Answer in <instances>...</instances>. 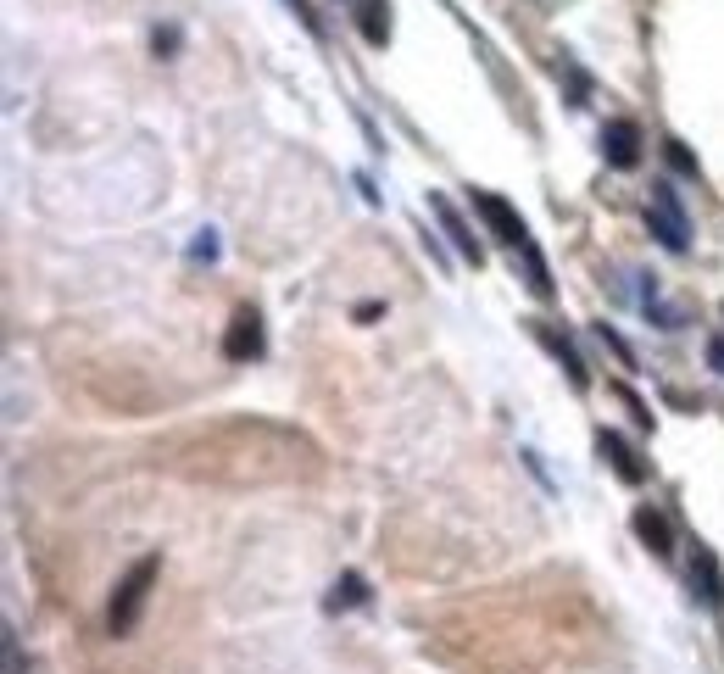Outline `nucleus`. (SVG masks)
<instances>
[{
    "instance_id": "obj_1",
    "label": "nucleus",
    "mask_w": 724,
    "mask_h": 674,
    "mask_svg": "<svg viewBox=\"0 0 724 674\" xmlns=\"http://www.w3.org/2000/svg\"><path fill=\"white\" fill-rule=\"evenodd\" d=\"M156 569H162V558H140L129 574H123V585L112 591V613H106V630L112 636H129L134 624H140V613H145V597H151V585H156Z\"/></svg>"
},
{
    "instance_id": "obj_5",
    "label": "nucleus",
    "mask_w": 724,
    "mask_h": 674,
    "mask_svg": "<svg viewBox=\"0 0 724 674\" xmlns=\"http://www.w3.org/2000/svg\"><path fill=\"white\" fill-rule=\"evenodd\" d=\"M602 156H608V168H619V173H630L635 162H641V129H635L630 117L602 123Z\"/></svg>"
},
{
    "instance_id": "obj_8",
    "label": "nucleus",
    "mask_w": 724,
    "mask_h": 674,
    "mask_svg": "<svg viewBox=\"0 0 724 674\" xmlns=\"http://www.w3.org/2000/svg\"><path fill=\"white\" fill-rule=\"evenodd\" d=\"M429 212H435V218H440V229L452 234L457 257H463V262H474V268H479V262H485V246H479L474 234H468V223L457 218V207H452V201H446V195H429Z\"/></svg>"
},
{
    "instance_id": "obj_16",
    "label": "nucleus",
    "mask_w": 724,
    "mask_h": 674,
    "mask_svg": "<svg viewBox=\"0 0 724 674\" xmlns=\"http://www.w3.org/2000/svg\"><path fill=\"white\" fill-rule=\"evenodd\" d=\"M708 363H713V374H724V335L708 340Z\"/></svg>"
},
{
    "instance_id": "obj_2",
    "label": "nucleus",
    "mask_w": 724,
    "mask_h": 674,
    "mask_svg": "<svg viewBox=\"0 0 724 674\" xmlns=\"http://www.w3.org/2000/svg\"><path fill=\"white\" fill-rule=\"evenodd\" d=\"M647 223H652V234H658V246H663V251H674V257H680V251L691 246V218H686V207H680V195H674V184H669V179L652 184Z\"/></svg>"
},
{
    "instance_id": "obj_9",
    "label": "nucleus",
    "mask_w": 724,
    "mask_h": 674,
    "mask_svg": "<svg viewBox=\"0 0 724 674\" xmlns=\"http://www.w3.org/2000/svg\"><path fill=\"white\" fill-rule=\"evenodd\" d=\"M635 535H641V546L647 552H658V558H669L674 552V530H669V519H663L658 507H635Z\"/></svg>"
},
{
    "instance_id": "obj_19",
    "label": "nucleus",
    "mask_w": 724,
    "mask_h": 674,
    "mask_svg": "<svg viewBox=\"0 0 724 674\" xmlns=\"http://www.w3.org/2000/svg\"><path fill=\"white\" fill-rule=\"evenodd\" d=\"M195 257H218V240H212V229L201 234V240H195Z\"/></svg>"
},
{
    "instance_id": "obj_13",
    "label": "nucleus",
    "mask_w": 724,
    "mask_h": 674,
    "mask_svg": "<svg viewBox=\"0 0 724 674\" xmlns=\"http://www.w3.org/2000/svg\"><path fill=\"white\" fill-rule=\"evenodd\" d=\"M390 6L385 0H362V12H357V28H362V39H368V45H385L390 39Z\"/></svg>"
},
{
    "instance_id": "obj_7",
    "label": "nucleus",
    "mask_w": 724,
    "mask_h": 674,
    "mask_svg": "<svg viewBox=\"0 0 724 674\" xmlns=\"http://www.w3.org/2000/svg\"><path fill=\"white\" fill-rule=\"evenodd\" d=\"M691 585H697L702 608H713V613L724 608V569H719V558H713L702 541H697V552H691Z\"/></svg>"
},
{
    "instance_id": "obj_6",
    "label": "nucleus",
    "mask_w": 724,
    "mask_h": 674,
    "mask_svg": "<svg viewBox=\"0 0 724 674\" xmlns=\"http://www.w3.org/2000/svg\"><path fill=\"white\" fill-rule=\"evenodd\" d=\"M596 452H602V463H608V468H613V474H619L624 485H647V463L635 457V446L624 441V435H613V429H602V435H596Z\"/></svg>"
},
{
    "instance_id": "obj_18",
    "label": "nucleus",
    "mask_w": 724,
    "mask_h": 674,
    "mask_svg": "<svg viewBox=\"0 0 724 674\" xmlns=\"http://www.w3.org/2000/svg\"><path fill=\"white\" fill-rule=\"evenodd\" d=\"M285 6H290V12H296V17H301V23H307V28H312V34H318V17H312V6H307V0H285Z\"/></svg>"
},
{
    "instance_id": "obj_4",
    "label": "nucleus",
    "mask_w": 724,
    "mask_h": 674,
    "mask_svg": "<svg viewBox=\"0 0 724 674\" xmlns=\"http://www.w3.org/2000/svg\"><path fill=\"white\" fill-rule=\"evenodd\" d=\"M223 357H229V363H251V357H262V312L257 307L234 312L229 335H223Z\"/></svg>"
},
{
    "instance_id": "obj_12",
    "label": "nucleus",
    "mask_w": 724,
    "mask_h": 674,
    "mask_svg": "<svg viewBox=\"0 0 724 674\" xmlns=\"http://www.w3.org/2000/svg\"><path fill=\"white\" fill-rule=\"evenodd\" d=\"M518 257H524V273H530V290H535L541 301H552V268H546L541 246H535V240H524V246H518Z\"/></svg>"
},
{
    "instance_id": "obj_3",
    "label": "nucleus",
    "mask_w": 724,
    "mask_h": 674,
    "mask_svg": "<svg viewBox=\"0 0 724 674\" xmlns=\"http://www.w3.org/2000/svg\"><path fill=\"white\" fill-rule=\"evenodd\" d=\"M468 207L479 212V218H485V229L496 234V240H502L507 251H518L524 246V240H530V229H524V218H518L513 207H507L502 195H491V190H468Z\"/></svg>"
},
{
    "instance_id": "obj_15",
    "label": "nucleus",
    "mask_w": 724,
    "mask_h": 674,
    "mask_svg": "<svg viewBox=\"0 0 724 674\" xmlns=\"http://www.w3.org/2000/svg\"><path fill=\"white\" fill-rule=\"evenodd\" d=\"M596 335H602V346H608V351H619V363H624V368H635V351L624 346L619 329H613V324H596Z\"/></svg>"
},
{
    "instance_id": "obj_17",
    "label": "nucleus",
    "mask_w": 724,
    "mask_h": 674,
    "mask_svg": "<svg viewBox=\"0 0 724 674\" xmlns=\"http://www.w3.org/2000/svg\"><path fill=\"white\" fill-rule=\"evenodd\" d=\"M151 45H156V56H162V51H173V45H179V34H173V28H156Z\"/></svg>"
},
{
    "instance_id": "obj_10",
    "label": "nucleus",
    "mask_w": 724,
    "mask_h": 674,
    "mask_svg": "<svg viewBox=\"0 0 724 674\" xmlns=\"http://www.w3.org/2000/svg\"><path fill=\"white\" fill-rule=\"evenodd\" d=\"M535 335H541V346L552 351L557 363H563V374H569V385H574V390H585V385H591V374H585V363H580V351H574L569 340L557 335V329H546V324H541Z\"/></svg>"
},
{
    "instance_id": "obj_14",
    "label": "nucleus",
    "mask_w": 724,
    "mask_h": 674,
    "mask_svg": "<svg viewBox=\"0 0 724 674\" xmlns=\"http://www.w3.org/2000/svg\"><path fill=\"white\" fill-rule=\"evenodd\" d=\"M663 156H669V168H674V173H691V179H697V156H691L680 140H663Z\"/></svg>"
},
{
    "instance_id": "obj_11",
    "label": "nucleus",
    "mask_w": 724,
    "mask_h": 674,
    "mask_svg": "<svg viewBox=\"0 0 724 674\" xmlns=\"http://www.w3.org/2000/svg\"><path fill=\"white\" fill-rule=\"evenodd\" d=\"M362 602H368V580H362V574H340V580L329 585L324 608H329V613H340V608H362Z\"/></svg>"
}]
</instances>
